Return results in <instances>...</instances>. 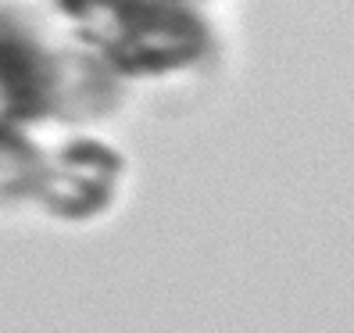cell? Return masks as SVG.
I'll list each match as a JSON object with an SVG mask.
<instances>
[{
  "instance_id": "7",
  "label": "cell",
  "mask_w": 354,
  "mask_h": 333,
  "mask_svg": "<svg viewBox=\"0 0 354 333\" xmlns=\"http://www.w3.org/2000/svg\"><path fill=\"white\" fill-rule=\"evenodd\" d=\"M0 118H4V111H0Z\"/></svg>"
},
{
  "instance_id": "1",
  "label": "cell",
  "mask_w": 354,
  "mask_h": 333,
  "mask_svg": "<svg viewBox=\"0 0 354 333\" xmlns=\"http://www.w3.org/2000/svg\"><path fill=\"white\" fill-rule=\"evenodd\" d=\"M93 51L118 75H169L207 51V26L190 4L169 0H126L115 22L97 36Z\"/></svg>"
},
{
  "instance_id": "5",
  "label": "cell",
  "mask_w": 354,
  "mask_h": 333,
  "mask_svg": "<svg viewBox=\"0 0 354 333\" xmlns=\"http://www.w3.org/2000/svg\"><path fill=\"white\" fill-rule=\"evenodd\" d=\"M126 8V0H57V11L79 29V36L93 47L97 36L115 22V15Z\"/></svg>"
},
{
  "instance_id": "2",
  "label": "cell",
  "mask_w": 354,
  "mask_h": 333,
  "mask_svg": "<svg viewBox=\"0 0 354 333\" xmlns=\"http://www.w3.org/2000/svg\"><path fill=\"white\" fill-rule=\"evenodd\" d=\"M126 161L115 147L100 140H68L61 151L50 154L47 179L36 201L54 219L90 222L115 204Z\"/></svg>"
},
{
  "instance_id": "4",
  "label": "cell",
  "mask_w": 354,
  "mask_h": 333,
  "mask_svg": "<svg viewBox=\"0 0 354 333\" xmlns=\"http://www.w3.org/2000/svg\"><path fill=\"white\" fill-rule=\"evenodd\" d=\"M47 165L50 154L18 122L0 118V204L36 201L47 179Z\"/></svg>"
},
{
  "instance_id": "3",
  "label": "cell",
  "mask_w": 354,
  "mask_h": 333,
  "mask_svg": "<svg viewBox=\"0 0 354 333\" xmlns=\"http://www.w3.org/2000/svg\"><path fill=\"white\" fill-rule=\"evenodd\" d=\"M61 57L39 44L29 26L0 15V111L8 122H39L57 115Z\"/></svg>"
},
{
  "instance_id": "6",
  "label": "cell",
  "mask_w": 354,
  "mask_h": 333,
  "mask_svg": "<svg viewBox=\"0 0 354 333\" xmlns=\"http://www.w3.org/2000/svg\"><path fill=\"white\" fill-rule=\"evenodd\" d=\"M169 4H194V0H169Z\"/></svg>"
}]
</instances>
